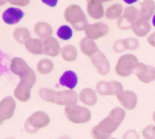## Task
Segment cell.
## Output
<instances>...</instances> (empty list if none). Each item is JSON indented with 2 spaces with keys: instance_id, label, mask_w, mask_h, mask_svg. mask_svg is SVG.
Returning a JSON list of instances; mask_svg holds the SVG:
<instances>
[{
  "instance_id": "obj_16",
  "label": "cell",
  "mask_w": 155,
  "mask_h": 139,
  "mask_svg": "<svg viewBox=\"0 0 155 139\" xmlns=\"http://www.w3.org/2000/svg\"><path fill=\"white\" fill-rule=\"evenodd\" d=\"M24 13L21 9L18 8L11 7L6 9L2 14V20L5 24L8 25L16 24L24 17Z\"/></svg>"
},
{
  "instance_id": "obj_30",
  "label": "cell",
  "mask_w": 155,
  "mask_h": 139,
  "mask_svg": "<svg viewBox=\"0 0 155 139\" xmlns=\"http://www.w3.org/2000/svg\"><path fill=\"white\" fill-rule=\"evenodd\" d=\"M57 35L60 39L63 40H68L73 36V30L69 26H61L57 31Z\"/></svg>"
},
{
  "instance_id": "obj_33",
  "label": "cell",
  "mask_w": 155,
  "mask_h": 139,
  "mask_svg": "<svg viewBox=\"0 0 155 139\" xmlns=\"http://www.w3.org/2000/svg\"><path fill=\"white\" fill-rule=\"evenodd\" d=\"M110 86H111V95H116L117 96L118 95L124 92V86L120 82L118 81H111Z\"/></svg>"
},
{
  "instance_id": "obj_14",
  "label": "cell",
  "mask_w": 155,
  "mask_h": 139,
  "mask_svg": "<svg viewBox=\"0 0 155 139\" xmlns=\"http://www.w3.org/2000/svg\"><path fill=\"white\" fill-rule=\"evenodd\" d=\"M61 49L59 42L54 37L46 38L42 39V54L51 56V57H56L58 55Z\"/></svg>"
},
{
  "instance_id": "obj_8",
  "label": "cell",
  "mask_w": 155,
  "mask_h": 139,
  "mask_svg": "<svg viewBox=\"0 0 155 139\" xmlns=\"http://www.w3.org/2000/svg\"><path fill=\"white\" fill-rule=\"evenodd\" d=\"M139 18V11L134 6H128L125 8L122 16L117 20V26L120 30H130L133 28Z\"/></svg>"
},
{
  "instance_id": "obj_40",
  "label": "cell",
  "mask_w": 155,
  "mask_h": 139,
  "mask_svg": "<svg viewBox=\"0 0 155 139\" xmlns=\"http://www.w3.org/2000/svg\"><path fill=\"white\" fill-rule=\"evenodd\" d=\"M152 118H153V120H154V122H155V111L154 112V113H153Z\"/></svg>"
},
{
  "instance_id": "obj_12",
  "label": "cell",
  "mask_w": 155,
  "mask_h": 139,
  "mask_svg": "<svg viewBox=\"0 0 155 139\" xmlns=\"http://www.w3.org/2000/svg\"><path fill=\"white\" fill-rule=\"evenodd\" d=\"M10 69L15 74L22 78L28 76L33 70L27 65L25 60L21 57H15L12 58L10 63Z\"/></svg>"
},
{
  "instance_id": "obj_21",
  "label": "cell",
  "mask_w": 155,
  "mask_h": 139,
  "mask_svg": "<svg viewBox=\"0 0 155 139\" xmlns=\"http://www.w3.org/2000/svg\"><path fill=\"white\" fill-rule=\"evenodd\" d=\"M151 25L148 21L139 18L134 24V25L133 26L132 30L137 36L143 37V36L148 35V33L151 31Z\"/></svg>"
},
{
  "instance_id": "obj_10",
  "label": "cell",
  "mask_w": 155,
  "mask_h": 139,
  "mask_svg": "<svg viewBox=\"0 0 155 139\" xmlns=\"http://www.w3.org/2000/svg\"><path fill=\"white\" fill-rule=\"evenodd\" d=\"M85 33L86 37L94 40L105 36L109 33V27L104 23H95L89 24L85 29Z\"/></svg>"
},
{
  "instance_id": "obj_29",
  "label": "cell",
  "mask_w": 155,
  "mask_h": 139,
  "mask_svg": "<svg viewBox=\"0 0 155 139\" xmlns=\"http://www.w3.org/2000/svg\"><path fill=\"white\" fill-rule=\"evenodd\" d=\"M96 92L101 95H111V86L110 82L99 81L96 84Z\"/></svg>"
},
{
  "instance_id": "obj_15",
  "label": "cell",
  "mask_w": 155,
  "mask_h": 139,
  "mask_svg": "<svg viewBox=\"0 0 155 139\" xmlns=\"http://www.w3.org/2000/svg\"><path fill=\"white\" fill-rule=\"evenodd\" d=\"M117 97L123 107L127 110H133L136 107L138 97L137 95L133 91H124Z\"/></svg>"
},
{
  "instance_id": "obj_5",
  "label": "cell",
  "mask_w": 155,
  "mask_h": 139,
  "mask_svg": "<svg viewBox=\"0 0 155 139\" xmlns=\"http://www.w3.org/2000/svg\"><path fill=\"white\" fill-rule=\"evenodd\" d=\"M66 117L76 124L86 123L91 119V112L88 108L79 105L68 106L64 109Z\"/></svg>"
},
{
  "instance_id": "obj_41",
  "label": "cell",
  "mask_w": 155,
  "mask_h": 139,
  "mask_svg": "<svg viewBox=\"0 0 155 139\" xmlns=\"http://www.w3.org/2000/svg\"><path fill=\"white\" fill-rule=\"evenodd\" d=\"M5 139H15V137H13V136H12V137H7V138H5Z\"/></svg>"
},
{
  "instance_id": "obj_1",
  "label": "cell",
  "mask_w": 155,
  "mask_h": 139,
  "mask_svg": "<svg viewBox=\"0 0 155 139\" xmlns=\"http://www.w3.org/2000/svg\"><path fill=\"white\" fill-rule=\"evenodd\" d=\"M126 116V112L120 107L114 108L108 116L95 125L91 131L94 139H110L112 133L114 132L122 123Z\"/></svg>"
},
{
  "instance_id": "obj_37",
  "label": "cell",
  "mask_w": 155,
  "mask_h": 139,
  "mask_svg": "<svg viewBox=\"0 0 155 139\" xmlns=\"http://www.w3.org/2000/svg\"><path fill=\"white\" fill-rule=\"evenodd\" d=\"M147 41H148V42L151 45V46L155 47V32L151 33V34L148 36V39H147Z\"/></svg>"
},
{
  "instance_id": "obj_31",
  "label": "cell",
  "mask_w": 155,
  "mask_h": 139,
  "mask_svg": "<svg viewBox=\"0 0 155 139\" xmlns=\"http://www.w3.org/2000/svg\"><path fill=\"white\" fill-rule=\"evenodd\" d=\"M124 45L127 49L136 50L139 47V42L135 38H127L124 39Z\"/></svg>"
},
{
  "instance_id": "obj_3",
  "label": "cell",
  "mask_w": 155,
  "mask_h": 139,
  "mask_svg": "<svg viewBox=\"0 0 155 139\" xmlns=\"http://www.w3.org/2000/svg\"><path fill=\"white\" fill-rule=\"evenodd\" d=\"M64 16L65 20L71 24L74 30L77 31L85 30L89 24L83 11L77 5H71L67 7Z\"/></svg>"
},
{
  "instance_id": "obj_19",
  "label": "cell",
  "mask_w": 155,
  "mask_h": 139,
  "mask_svg": "<svg viewBox=\"0 0 155 139\" xmlns=\"http://www.w3.org/2000/svg\"><path fill=\"white\" fill-rule=\"evenodd\" d=\"M77 82H78V78L77 74L72 70L65 71L59 79V83L61 86H65L71 90H73L76 87Z\"/></svg>"
},
{
  "instance_id": "obj_34",
  "label": "cell",
  "mask_w": 155,
  "mask_h": 139,
  "mask_svg": "<svg viewBox=\"0 0 155 139\" xmlns=\"http://www.w3.org/2000/svg\"><path fill=\"white\" fill-rule=\"evenodd\" d=\"M113 50L117 53L124 52L125 50H127L124 45V39H118L116 41L113 45Z\"/></svg>"
},
{
  "instance_id": "obj_24",
  "label": "cell",
  "mask_w": 155,
  "mask_h": 139,
  "mask_svg": "<svg viewBox=\"0 0 155 139\" xmlns=\"http://www.w3.org/2000/svg\"><path fill=\"white\" fill-rule=\"evenodd\" d=\"M27 51L33 54H42V39L30 38L24 44Z\"/></svg>"
},
{
  "instance_id": "obj_42",
  "label": "cell",
  "mask_w": 155,
  "mask_h": 139,
  "mask_svg": "<svg viewBox=\"0 0 155 139\" xmlns=\"http://www.w3.org/2000/svg\"><path fill=\"white\" fill-rule=\"evenodd\" d=\"M110 139H117V138H114V137H112V138H110Z\"/></svg>"
},
{
  "instance_id": "obj_11",
  "label": "cell",
  "mask_w": 155,
  "mask_h": 139,
  "mask_svg": "<svg viewBox=\"0 0 155 139\" xmlns=\"http://www.w3.org/2000/svg\"><path fill=\"white\" fill-rule=\"evenodd\" d=\"M16 103L14 98L11 96H7L2 99L0 103V121L2 123L3 121L8 119L13 116L15 113Z\"/></svg>"
},
{
  "instance_id": "obj_38",
  "label": "cell",
  "mask_w": 155,
  "mask_h": 139,
  "mask_svg": "<svg viewBox=\"0 0 155 139\" xmlns=\"http://www.w3.org/2000/svg\"><path fill=\"white\" fill-rule=\"evenodd\" d=\"M59 139H72L69 135L68 134H64V135H62L59 137Z\"/></svg>"
},
{
  "instance_id": "obj_26",
  "label": "cell",
  "mask_w": 155,
  "mask_h": 139,
  "mask_svg": "<svg viewBox=\"0 0 155 139\" xmlns=\"http://www.w3.org/2000/svg\"><path fill=\"white\" fill-rule=\"evenodd\" d=\"M61 54L66 61H74L77 59V50L74 45H67L61 48Z\"/></svg>"
},
{
  "instance_id": "obj_23",
  "label": "cell",
  "mask_w": 155,
  "mask_h": 139,
  "mask_svg": "<svg viewBox=\"0 0 155 139\" xmlns=\"http://www.w3.org/2000/svg\"><path fill=\"white\" fill-rule=\"evenodd\" d=\"M34 33L42 39L50 37L52 34L51 25L45 22H38L34 26Z\"/></svg>"
},
{
  "instance_id": "obj_2",
  "label": "cell",
  "mask_w": 155,
  "mask_h": 139,
  "mask_svg": "<svg viewBox=\"0 0 155 139\" xmlns=\"http://www.w3.org/2000/svg\"><path fill=\"white\" fill-rule=\"evenodd\" d=\"M41 99L47 102L54 103L58 105L71 106L76 105L78 101V95L74 90H64L56 92L52 89L42 88L39 90Z\"/></svg>"
},
{
  "instance_id": "obj_17",
  "label": "cell",
  "mask_w": 155,
  "mask_h": 139,
  "mask_svg": "<svg viewBox=\"0 0 155 139\" xmlns=\"http://www.w3.org/2000/svg\"><path fill=\"white\" fill-rule=\"evenodd\" d=\"M87 11L89 16L93 19H101L104 15L102 1H99V0L88 1Z\"/></svg>"
},
{
  "instance_id": "obj_6",
  "label": "cell",
  "mask_w": 155,
  "mask_h": 139,
  "mask_svg": "<svg viewBox=\"0 0 155 139\" xmlns=\"http://www.w3.org/2000/svg\"><path fill=\"white\" fill-rule=\"evenodd\" d=\"M50 122V118L43 111L33 113L24 123V128L29 133H36L40 128L47 126Z\"/></svg>"
},
{
  "instance_id": "obj_27",
  "label": "cell",
  "mask_w": 155,
  "mask_h": 139,
  "mask_svg": "<svg viewBox=\"0 0 155 139\" xmlns=\"http://www.w3.org/2000/svg\"><path fill=\"white\" fill-rule=\"evenodd\" d=\"M13 36L15 40L21 44H25L26 42L30 39V33L28 29L24 27H18L15 30Z\"/></svg>"
},
{
  "instance_id": "obj_7",
  "label": "cell",
  "mask_w": 155,
  "mask_h": 139,
  "mask_svg": "<svg viewBox=\"0 0 155 139\" xmlns=\"http://www.w3.org/2000/svg\"><path fill=\"white\" fill-rule=\"evenodd\" d=\"M138 63V58L134 54H124L118 60L115 70L117 75L122 77H127L133 73Z\"/></svg>"
},
{
  "instance_id": "obj_22",
  "label": "cell",
  "mask_w": 155,
  "mask_h": 139,
  "mask_svg": "<svg viewBox=\"0 0 155 139\" xmlns=\"http://www.w3.org/2000/svg\"><path fill=\"white\" fill-rule=\"evenodd\" d=\"M79 99L83 104L89 106L95 105L98 101L97 95L95 91L89 88H86L80 92Z\"/></svg>"
},
{
  "instance_id": "obj_36",
  "label": "cell",
  "mask_w": 155,
  "mask_h": 139,
  "mask_svg": "<svg viewBox=\"0 0 155 139\" xmlns=\"http://www.w3.org/2000/svg\"><path fill=\"white\" fill-rule=\"evenodd\" d=\"M11 4L16 5L19 6H26L29 4L30 2L29 1H24V0H19V1H8Z\"/></svg>"
},
{
  "instance_id": "obj_32",
  "label": "cell",
  "mask_w": 155,
  "mask_h": 139,
  "mask_svg": "<svg viewBox=\"0 0 155 139\" xmlns=\"http://www.w3.org/2000/svg\"><path fill=\"white\" fill-rule=\"evenodd\" d=\"M142 135L145 139H155V125H149L142 131Z\"/></svg>"
},
{
  "instance_id": "obj_13",
  "label": "cell",
  "mask_w": 155,
  "mask_h": 139,
  "mask_svg": "<svg viewBox=\"0 0 155 139\" xmlns=\"http://www.w3.org/2000/svg\"><path fill=\"white\" fill-rule=\"evenodd\" d=\"M91 61L97 69L98 73L103 76L109 73L110 70V63L106 56L102 52L98 51L95 55L92 56L91 57Z\"/></svg>"
},
{
  "instance_id": "obj_20",
  "label": "cell",
  "mask_w": 155,
  "mask_h": 139,
  "mask_svg": "<svg viewBox=\"0 0 155 139\" xmlns=\"http://www.w3.org/2000/svg\"><path fill=\"white\" fill-rule=\"evenodd\" d=\"M155 11V2L151 0L142 2L139 11V18L148 21Z\"/></svg>"
},
{
  "instance_id": "obj_28",
  "label": "cell",
  "mask_w": 155,
  "mask_h": 139,
  "mask_svg": "<svg viewBox=\"0 0 155 139\" xmlns=\"http://www.w3.org/2000/svg\"><path fill=\"white\" fill-rule=\"evenodd\" d=\"M54 63L49 59H42L37 63V70L41 74H48L52 71Z\"/></svg>"
},
{
  "instance_id": "obj_18",
  "label": "cell",
  "mask_w": 155,
  "mask_h": 139,
  "mask_svg": "<svg viewBox=\"0 0 155 139\" xmlns=\"http://www.w3.org/2000/svg\"><path fill=\"white\" fill-rule=\"evenodd\" d=\"M80 50L84 54L91 57L99 51L98 46L94 40L88 37H84L81 39L80 43Z\"/></svg>"
},
{
  "instance_id": "obj_35",
  "label": "cell",
  "mask_w": 155,
  "mask_h": 139,
  "mask_svg": "<svg viewBox=\"0 0 155 139\" xmlns=\"http://www.w3.org/2000/svg\"><path fill=\"white\" fill-rule=\"evenodd\" d=\"M123 139H139V135L136 130L130 129L124 133Z\"/></svg>"
},
{
  "instance_id": "obj_4",
  "label": "cell",
  "mask_w": 155,
  "mask_h": 139,
  "mask_svg": "<svg viewBox=\"0 0 155 139\" xmlns=\"http://www.w3.org/2000/svg\"><path fill=\"white\" fill-rule=\"evenodd\" d=\"M20 79V82L17 86L14 95L17 99L25 102L30 98L31 89L36 82V76L34 71L32 70L28 76Z\"/></svg>"
},
{
  "instance_id": "obj_9",
  "label": "cell",
  "mask_w": 155,
  "mask_h": 139,
  "mask_svg": "<svg viewBox=\"0 0 155 139\" xmlns=\"http://www.w3.org/2000/svg\"><path fill=\"white\" fill-rule=\"evenodd\" d=\"M133 73L136 74L142 82L149 83L155 80V67L143 63H139L135 67Z\"/></svg>"
},
{
  "instance_id": "obj_25",
  "label": "cell",
  "mask_w": 155,
  "mask_h": 139,
  "mask_svg": "<svg viewBox=\"0 0 155 139\" xmlns=\"http://www.w3.org/2000/svg\"><path fill=\"white\" fill-rule=\"evenodd\" d=\"M123 13V6L121 4L116 3V4L112 5L105 11V16L109 20H115L119 19L122 16Z\"/></svg>"
},
{
  "instance_id": "obj_39",
  "label": "cell",
  "mask_w": 155,
  "mask_h": 139,
  "mask_svg": "<svg viewBox=\"0 0 155 139\" xmlns=\"http://www.w3.org/2000/svg\"><path fill=\"white\" fill-rule=\"evenodd\" d=\"M152 24H153V25H154V27H155V15H154V16H153V18H152Z\"/></svg>"
}]
</instances>
